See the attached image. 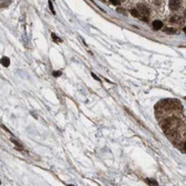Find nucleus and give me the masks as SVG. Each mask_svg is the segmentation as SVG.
<instances>
[{
	"instance_id": "nucleus-3",
	"label": "nucleus",
	"mask_w": 186,
	"mask_h": 186,
	"mask_svg": "<svg viewBox=\"0 0 186 186\" xmlns=\"http://www.w3.org/2000/svg\"><path fill=\"white\" fill-rule=\"evenodd\" d=\"M162 27H163V23L159 21V20H155V21L153 23V28L155 29V30H159Z\"/></svg>"
},
{
	"instance_id": "nucleus-2",
	"label": "nucleus",
	"mask_w": 186,
	"mask_h": 186,
	"mask_svg": "<svg viewBox=\"0 0 186 186\" xmlns=\"http://www.w3.org/2000/svg\"><path fill=\"white\" fill-rule=\"evenodd\" d=\"M182 6V1L180 0H169V8L172 10H178Z\"/></svg>"
},
{
	"instance_id": "nucleus-5",
	"label": "nucleus",
	"mask_w": 186,
	"mask_h": 186,
	"mask_svg": "<svg viewBox=\"0 0 186 186\" xmlns=\"http://www.w3.org/2000/svg\"><path fill=\"white\" fill-rule=\"evenodd\" d=\"M130 12H132V15H133L134 17H139V12H138L137 9H132Z\"/></svg>"
},
{
	"instance_id": "nucleus-12",
	"label": "nucleus",
	"mask_w": 186,
	"mask_h": 186,
	"mask_svg": "<svg viewBox=\"0 0 186 186\" xmlns=\"http://www.w3.org/2000/svg\"><path fill=\"white\" fill-rule=\"evenodd\" d=\"M11 141H13V143H15V144H16V145H17V146H21V145H20V144H19V143H18L17 141H16V139H11Z\"/></svg>"
},
{
	"instance_id": "nucleus-11",
	"label": "nucleus",
	"mask_w": 186,
	"mask_h": 186,
	"mask_svg": "<svg viewBox=\"0 0 186 186\" xmlns=\"http://www.w3.org/2000/svg\"><path fill=\"white\" fill-rule=\"evenodd\" d=\"M60 75H62L60 71H55V73H54V76H55V77H56V76H60Z\"/></svg>"
},
{
	"instance_id": "nucleus-9",
	"label": "nucleus",
	"mask_w": 186,
	"mask_h": 186,
	"mask_svg": "<svg viewBox=\"0 0 186 186\" xmlns=\"http://www.w3.org/2000/svg\"><path fill=\"white\" fill-rule=\"evenodd\" d=\"M109 1H110L112 4H114V5H116V6H118V5H119L118 0H109Z\"/></svg>"
},
{
	"instance_id": "nucleus-13",
	"label": "nucleus",
	"mask_w": 186,
	"mask_h": 186,
	"mask_svg": "<svg viewBox=\"0 0 186 186\" xmlns=\"http://www.w3.org/2000/svg\"><path fill=\"white\" fill-rule=\"evenodd\" d=\"M182 148H183V149H184V151L186 152V141H184V144H183V147H182Z\"/></svg>"
},
{
	"instance_id": "nucleus-1",
	"label": "nucleus",
	"mask_w": 186,
	"mask_h": 186,
	"mask_svg": "<svg viewBox=\"0 0 186 186\" xmlns=\"http://www.w3.org/2000/svg\"><path fill=\"white\" fill-rule=\"evenodd\" d=\"M137 10L139 12V17H141V19H145V17H148V15H149L148 8L146 6H144V5H138Z\"/></svg>"
},
{
	"instance_id": "nucleus-14",
	"label": "nucleus",
	"mask_w": 186,
	"mask_h": 186,
	"mask_svg": "<svg viewBox=\"0 0 186 186\" xmlns=\"http://www.w3.org/2000/svg\"><path fill=\"white\" fill-rule=\"evenodd\" d=\"M184 33H185V34H186V27H185V28H184Z\"/></svg>"
},
{
	"instance_id": "nucleus-7",
	"label": "nucleus",
	"mask_w": 186,
	"mask_h": 186,
	"mask_svg": "<svg viewBox=\"0 0 186 186\" xmlns=\"http://www.w3.org/2000/svg\"><path fill=\"white\" fill-rule=\"evenodd\" d=\"M167 34H174L175 33V29L174 28H167L166 30H165Z\"/></svg>"
},
{
	"instance_id": "nucleus-10",
	"label": "nucleus",
	"mask_w": 186,
	"mask_h": 186,
	"mask_svg": "<svg viewBox=\"0 0 186 186\" xmlns=\"http://www.w3.org/2000/svg\"><path fill=\"white\" fill-rule=\"evenodd\" d=\"M49 8H50V10L52 13H55V10H54V6H52V4H51V1H49Z\"/></svg>"
},
{
	"instance_id": "nucleus-15",
	"label": "nucleus",
	"mask_w": 186,
	"mask_h": 186,
	"mask_svg": "<svg viewBox=\"0 0 186 186\" xmlns=\"http://www.w3.org/2000/svg\"><path fill=\"white\" fill-rule=\"evenodd\" d=\"M184 15H185V17H186V10H185V13H184Z\"/></svg>"
},
{
	"instance_id": "nucleus-8",
	"label": "nucleus",
	"mask_w": 186,
	"mask_h": 186,
	"mask_svg": "<svg viewBox=\"0 0 186 186\" xmlns=\"http://www.w3.org/2000/svg\"><path fill=\"white\" fill-rule=\"evenodd\" d=\"M147 182L149 183V185H158L156 180H147Z\"/></svg>"
},
{
	"instance_id": "nucleus-4",
	"label": "nucleus",
	"mask_w": 186,
	"mask_h": 186,
	"mask_svg": "<svg viewBox=\"0 0 186 186\" xmlns=\"http://www.w3.org/2000/svg\"><path fill=\"white\" fill-rule=\"evenodd\" d=\"M1 64H2L5 67H8L9 64H10V60H9L7 57H2V58H1Z\"/></svg>"
},
{
	"instance_id": "nucleus-6",
	"label": "nucleus",
	"mask_w": 186,
	"mask_h": 186,
	"mask_svg": "<svg viewBox=\"0 0 186 186\" xmlns=\"http://www.w3.org/2000/svg\"><path fill=\"white\" fill-rule=\"evenodd\" d=\"M51 37L54 38V40H56L57 42H62V39H59V38H58V37H57L55 34H51Z\"/></svg>"
}]
</instances>
